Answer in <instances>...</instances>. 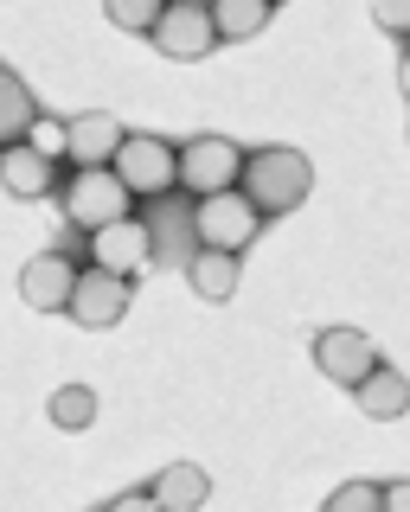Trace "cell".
<instances>
[{
  "instance_id": "obj_18",
  "label": "cell",
  "mask_w": 410,
  "mask_h": 512,
  "mask_svg": "<svg viewBox=\"0 0 410 512\" xmlns=\"http://www.w3.org/2000/svg\"><path fill=\"white\" fill-rule=\"evenodd\" d=\"M97 410H103V404H97V391H90V384H58V391H52V404H45L52 429H71V436L97 423Z\"/></svg>"
},
{
  "instance_id": "obj_10",
  "label": "cell",
  "mask_w": 410,
  "mask_h": 512,
  "mask_svg": "<svg viewBox=\"0 0 410 512\" xmlns=\"http://www.w3.org/2000/svg\"><path fill=\"white\" fill-rule=\"evenodd\" d=\"M129 301H135V282L84 269V276H77V295H71V320L90 327V333H103V327H116V320L129 314Z\"/></svg>"
},
{
  "instance_id": "obj_11",
  "label": "cell",
  "mask_w": 410,
  "mask_h": 512,
  "mask_svg": "<svg viewBox=\"0 0 410 512\" xmlns=\"http://www.w3.org/2000/svg\"><path fill=\"white\" fill-rule=\"evenodd\" d=\"M122 128L109 109H90V116H71V167L77 173H90V167H109L116 160V148H122Z\"/></svg>"
},
{
  "instance_id": "obj_2",
  "label": "cell",
  "mask_w": 410,
  "mask_h": 512,
  "mask_svg": "<svg viewBox=\"0 0 410 512\" xmlns=\"http://www.w3.org/2000/svg\"><path fill=\"white\" fill-rule=\"evenodd\" d=\"M58 205H65V218H71L84 237H97V231H109V224L135 218V199H129V186H122L109 167L71 173V180L58 186Z\"/></svg>"
},
{
  "instance_id": "obj_15",
  "label": "cell",
  "mask_w": 410,
  "mask_h": 512,
  "mask_svg": "<svg viewBox=\"0 0 410 512\" xmlns=\"http://www.w3.org/2000/svg\"><path fill=\"white\" fill-rule=\"evenodd\" d=\"M0 186L13 192V199H45L52 192V160H39L33 148H0Z\"/></svg>"
},
{
  "instance_id": "obj_5",
  "label": "cell",
  "mask_w": 410,
  "mask_h": 512,
  "mask_svg": "<svg viewBox=\"0 0 410 512\" xmlns=\"http://www.w3.org/2000/svg\"><path fill=\"white\" fill-rule=\"evenodd\" d=\"M257 231H263V218H257V205H250L244 192H218V199H199V205H193V237H199V250L238 256V250L257 244Z\"/></svg>"
},
{
  "instance_id": "obj_14",
  "label": "cell",
  "mask_w": 410,
  "mask_h": 512,
  "mask_svg": "<svg viewBox=\"0 0 410 512\" xmlns=\"http://www.w3.org/2000/svg\"><path fill=\"white\" fill-rule=\"evenodd\" d=\"M186 282H193V295H199V301H212V308H225V301L238 295L244 269H238V256H218V250H193V256H186Z\"/></svg>"
},
{
  "instance_id": "obj_22",
  "label": "cell",
  "mask_w": 410,
  "mask_h": 512,
  "mask_svg": "<svg viewBox=\"0 0 410 512\" xmlns=\"http://www.w3.org/2000/svg\"><path fill=\"white\" fill-rule=\"evenodd\" d=\"M372 26L410 45V0H378V7H372Z\"/></svg>"
},
{
  "instance_id": "obj_24",
  "label": "cell",
  "mask_w": 410,
  "mask_h": 512,
  "mask_svg": "<svg viewBox=\"0 0 410 512\" xmlns=\"http://www.w3.org/2000/svg\"><path fill=\"white\" fill-rule=\"evenodd\" d=\"M385 512H410V474L404 480H385Z\"/></svg>"
},
{
  "instance_id": "obj_20",
  "label": "cell",
  "mask_w": 410,
  "mask_h": 512,
  "mask_svg": "<svg viewBox=\"0 0 410 512\" xmlns=\"http://www.w3.org/2000/svg\"><path fill=\"white\" fill-rule=\"evenodd\" d=\"M321 512H385V487L378 480H340Z\"/></svg>"
},
{
  "instance_id": "obj_12",
  "label": "cell",
  "mask_w": 410,
  "mask_h": 512,
  "mask_svg": "<svg viewBox=\"0 0 410 512\" xmlns=\"http://www.w3.org/2000/svg\"><path fill=\"white\" fill-rule=\"evenodd\" d=\"M148 500L161 512H205V500H212V474H205L199 461H167V468L154 474Z\"/></svg>"
},
{
  "instance_id": "obj_21",
  "label": "cell",
  "mask_w": 410,
  "mask_h": 512,
  "mask_svg": "<svg viewBox=\"0 0 410 512\" xmlns=\"http://www.w3.org/2000/svg\"><path fill=\"white\" fill-rule=\"evenodd\" d=\"M103 13H109V26L148 32V39H154V26H161V7H154V0H103Z\"/></svg>"
},
{
  "instance_id": "obj_25",
  "label": "cell",
  "mask_w": 410,
  "mask_h": 512,
  "mask_svg": "<svg viewBox=\"0 0 410 512\" xmlns=\"http://www.w3.org/2000/svg\"><path fill=\"white\" fill-rule=\"evenodd\" d=\"M398 90H404V103H410V45H404V58H398Z\"/></svg>"
},
{
  "instance_id": "obj_9",
  "label": "cell",
  "mask_w": 410,
  "mask_h": 512,
  "mask_svg": "<svg viewBox=\"0 0 410 512\" xmlns=\"http://www.w3.org/2000/svg\"><path fill=\"white\" fill-rule=\"evenodd\" d=\"M90 256L97 263L90 269H103V276H122V282H135L141 269H154V231L141 218H122V224H109V231L90 237Z\"/></svg>"
},
{
  "instance_id": "obj_8",
  "label": "cell",
  "mask_w": 410,
  "mask_h": 512,
  "mask_svg": "<svg viewBox=\"0 0 410 512\" xmlns=\"http://www.w3.org/2000/svg\"><path fill=\"white\" fill-rule=\"evenodd\" d=\"M77 276H84V269H77L65 250H39L33 263L20 269V301H26L33 314H71Z\"/></svg>"
},
{
  "instance_id": "obj_1",
  "label": "cell",
  "mask_w": 410,
  "mask_h": 512,
  "mask_svg": "<svg viewBox=\"0 0 410 512\" xmlns=\"http://www.w3.org/2000/svg\"><path fill=\"white\" fill-rule=\"evenodd\" d=\"M244 199L257 205V218H282V212H295V205H308V192H314V167H308V154L302 148H257V154H244Z\"/></svg>"
},
{
  "instance_id": "obj_19",
  "label": "cell",
  "mask_w": 410,
  "mask_h": 512,
  "mask_svg": "<svg viewBox=\"0 0 410 512\" xmlns=\"http://www.w3.org/2000/svg\"><path fill=\"white\" fill-rule=\"evenodd\" d=\"M26 148H33L39 160H52V167H58V160H71V122H58V116H45V109H39V122L26 128Z\"/></svg>"
},
{
  "instance_id": "obj_13",
  "label": "cell",
  "mask_w": 410,
  "mask_h": 512,
  "mask_svg": "<svg viewBox=\"0 0 410 512\" xmlns=\"http://www.w3.org/2000/svg\"><path fill=\"white\" fill-rule=\"evenodd\" d=\"M353 404H359V416H372V423H398V416L410 410V378L398 372V365L378 359V365H372V378L353 391Z\"/></svg>"
},
{
  "instance_id": "obj_17",
  "label": "cell",
  "mask_w": 410,
  "mask_h": 512,
  "mask_svg": "<svg viewBox=\"0 0 410 512\" xmlns=\"http://www.w3.org/2000/svg\"><path fill=\"white\" fill-rule=\"evenodd\" d=\"M39 122V103H33V90L20 84V77L0 64V148H20L26 141V128Z\"/></svg>"
},
{
  "instance_id": "obj_7",
  "label": "cell",
  "mask_w": 410,
  "mask_h": 512,
  "mask_svg": "<svg viewBox=\"0 0 410 512\" xmlns=\"http://www.w3.org/2000/svg\"><path fill=\"white\" fill-rule=\"evenodd\" d=\"M314 365H321V378L359 391L378 365V346H372V333H359V327H321L314 333Z\"/></svg>"
},
{
  "instance_id": "obj_3",
  "label": "cell",
  "mask_w": 410,
  "mask_h": 512,
  "mask_svg": "<svg viewBox=\"0 0 410 512\" xmlns=\"http://www.w3.org/2000/svg\"><path fill=\"white\" fill-rule=\"evenodd\" d=\"M109 173L129 186V199H167L180 186V148L167 135H122Z\"/></svg>"
},
{
  "instance_id": "obj_6",
  "label": "cell",
  "mask_w": 410,
  "mask_h": 512,
  "mask_svg": "<svg viewBox=\"0 0 410 512\" xmlns=\"http://www.w3.org/2000/svg\"><path fill=\"white\" fill-rule=\"evenodd\" d=\"M154 52L173 58V64L212 58V52H218L212 7H199V0H167V7H161V26H154Z\"/></svg>"
},
{
  "instance_id": "obj_16",
  "label": "cell",
  "mask_w": 410,
  "mask_h": 512,
  "mask_svg": "<svg viewBox=\"0 0 410 512\" xmlns=\"http://www.w3.org/2000/svg\"><path fill=\"white\" fill-rule=\"evenodd\" d=\"M276 20L270 0H212V32L218 45H238V39H257L263 26Z\"/></svg>"
},
{
  "instance_id": "obj_4",
  "label": "cell",
  "mask_w": 410,
  "mask_h": 512,
  "mask_svg": "<svg viewBox=\"0 0 410 512\" xmlns=\"http://www.w3.org/2000/svg\"><path fill=\"white\" fill-rule=\"evenodd\" d=\"M244 186V148L231 135H193L180 141V192L199 199H218V192H238Z\"/></svg>"
},
{
  "instance_id": "obj_23",
  "label": "cell",
  "mask_w": 410,
  "mask_h": 512,
  "mask_svg": "<svg viewBox=\"0 0 410 512\" xmlns=\"http://www.w3.org/2000/svg\"><path fill=\"white\" fill-rule=\"evenodd\" d=\"M103 512H161V506L148 500V487H141V493H116V500H109Z\"/></svg>"
}]
</instances>
